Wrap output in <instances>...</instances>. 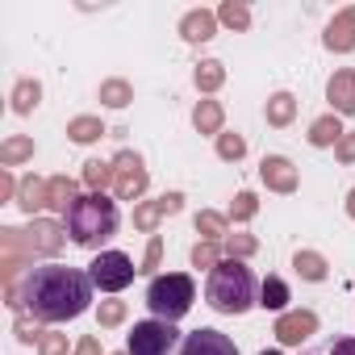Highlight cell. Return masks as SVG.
Segmentation results:
<instances>
[{
  "instance_id": "cell-36",
  "label": "cell",
  "mask_w": 355,
  "mask_h": 355,
  "mask_svg": "<svg viewBox=\"0 0 355 355\" xmlns=\"http://www.w3.org/2000/svg\"><path fill=\"white\" fill-rule=\"evenodd\" d=\"M38 351H42V355H67V334H55V330L42 334V338H38Z\"/></svg>"
},
{
  "instance_id": "cell-40",
  "label": "cell",
  "mask_w": 355,
  "mask_h": 355,
  "mask_svg": "<svg viewBox=\"0 0 355 355\" xmlns=\"http://www.w3.org/2000/svg\"><path fill=\"white\" fill-rule=\"evenodd\" d=\"M76 355H101V338H96V334H88V338H80V347H76Z\"/></svg>"
},
{
  "instance_id": "cell-42",
  "label": "cell",
  "mask_w": 355,
  "mask_h": 355,
  "mask_svg": "<svg viewBox=\"0 0 355 355\" xmlns=\"http://www.w3.org/2000/svg\"><path fill=\"white\" fill-rule=\"evenodd\" d=\"M330 355H355V338H338Z\"/></svg>"
},
{
  "instance_id": "cell-26",
  "label": "cell",
  "mask_w": 355,
  "mask_h": 355,
  "mask_svg": "<svg viewBox=\"0 0 355 355\" xmlns=\"http://www.w3.org/2000/svg\"><path fill=\"white\" fill-rule=\"evenodd\" d=\"M222 80H226V67H222L218 59H209V63L197 67V88H201V92H218Z\"/></svg>"
},
{
  "instance_id": "cell-8",
  "label": "cell",
  "mask_w": 355,
  "mask_h": 355,
  "mask_svg": "<svg viewBox=\"0 0 355 355\" xmlns=\"http://www.w3.org/2000/svg\"><path fill=\"white\" fill-rule=\"evenodd\" d=\"M180 355H239L234 338L222 330H193L180 347Z\"/></svg>"
},
{
  "instance_id": "cell-29",
  "label": "cell",
  "mask_w": 355,
  "mask_h": 355,
  "mask_svg": "<svg viewBox=\"0 0 355 355\" xmlns=\"http://www.w3.org/2000/svg\"><path fill=\"white\" fill-rule=\"evenodd\" d=\"M30 155H34V142H30V138H9L5 146H0V163H5V167L21 163V159H30Z\"/></svg>"
},
{
  "instance_id": "cell-31",
  "label": "cell",
  "mask_w": 355,
  "mask_h": 355,
  "mask_svg": "<svg viewBox=\"0 0 355 355\" xmlns=\"http://www.w3.org/2000/svg\"><path fill=\"white\" fill-rule=\"evenodd\" d=\"M255 247H259V243H255L251 234H234V230L226 234V255H230V259H247V255H255Z\"/></svg>"
},
{
  "instance_id": "cell-3",
  "label": "cell",
  "mask_w": 355,
  "mask_h": 355,
  "mask_svg": "<svg viewBox=\"0 0 355 355\" xmlns=\"http://www.w3.org/2000/svg\"><path fill=\"white\" fill-rule=\"evenodd\" d=\"M67 234L76 247H101L117 234V205L105 193H88L67 209Z\"/></svg>"
},
{
  "instance_id": "cell-20",
  "label": "cell",
  "mask_w": 355,
  "mask_h": 355,
  "mask_svg": "<svg viewBox=\"0 0 355 355\" xmlns=\"http://www.w3.org/2000/svg\"><path fill=\"white\" fill-rule=\"evenodd\" d=\"M193 125L201 134H222V105L218 101H201L197 113H193Z\"/></svg>"
},
{
  "instance_id": "cell-5",
  "label": "cell",
  "mask_w": 355,
  "mask_h": 355,
  "mask_svg": "<svg viewBox=\"0 0 355 355\" xmlns=\"http://www.w3.org/2000/svg\"><path fill=\"white\" fill-rule=\"evenodd\" d=\"M175 343H180L175 326H171V322L150 318V322H134L130 343H125V355H171V351H175Z\"/></svg>"
},
{
  "instance_id": "cell-23",
  "label": "cell",
  "mask_w": 355,
  "mask_h": 355,
  "mask_svg": "<svg viewBox=\"0 0 355 355\" xmlns=\"http://www.w3.org/2000/svg\"><path fill=\"white\" fill-rule=\"evenodd\" d=\"M197 234H201L205 243H218V239L226 243L230 226H226V218H222V214H209V209H205V214H197Z\"/></svg>"
},
{
  "instance_id": "cell-22",
  "label": "cell",
  "mask_w": 355,
  "mask_h": 355,
  "mask_svg": "<svg viewBox=\"0 0 355 355\" xmlns=\"http://www.w3.org/2000/svg\"><path fill=\"white\" fill-rule=\"evenodd\" d=\"M259 305H263V309H284V305H288V284H284L280 276H268V280L259 284Z\"/></svg>"
},
{
  "instance_id": "cell-39",
  "label": "cell",
  "mask_w": 355,
  "mask_h": 355,
  "mask_svg": "<svg viewBox=\"0 0 355 355\" xmlns=\"http://www.w3.org/2000/svg\"><path fill=\"white\" fill-rule=\"evenodd\" d=\"M159 259H163V243H159V239H150V247H146V255H142V272L159 268Z\"/></svg>"
},
{
  "instance_id": "cell-37",
  "label": "cell",
  "mask_w": 355,
  "mask_h": 355,
  "mask_svg": "<svg viewBox=\"0 0 355 355\" xmlns=\"http://www.w3.org/2000/svg\"><path fill=\"white\" fill-rule=\"evenodd\" d=\"M17 338H21V343H34V338H42V330H38L26 313H17Z\"/></svg>"
},
{
  "instance_id": "cell-27",
  "label": "cell",
  "mask_w": 355,
  "mask_h": 355,
  "mask_svg": "<svg viewBox=\"0 0 355 355\" xmlns=\"http://www.w3.org/2000/svg\"><path fill=\"white\" fill-rule=\"evenodd\" d=\"M67 134H71V142H96L105 134V125H101V117H76L67 125Z\"/></svg>"
},
{
  "instance_id": "cell-15",
  "label": "cell",
  "mask_w": 355,
  "mask_h": 355,
  "mask_svg": "<svg viewBox=\"0 0 355 355\" xmlns=\"http://www.w3.org/2000/svg\"><path fill=\"white\" fill-rule=\"evenodd\" d=\"M214 30H218V17H214L209 9H193V13L180 21V34H184L189 42H209Z\"/></svg>"
},
{
  "instance_id": "cell-34",
  "label": "cell",
  "mask_w": 355,
  "mask_h": 355,
  "mask_svg": "<svg viewBox=\"0 0 355 355\" xmlns=\"http://www.w3.org/2000/svg\"><path fill=\"white\" fill-rule=\"evenodd\" d=\"M193 263L214 272V268L222 263V259H218V247H214V243H197V247H193Z\"/></svg>"
},
{
  "instance_id": "cell-28",
  "label": "cell",
  "mask_w": 355,
  "mask_h": 355,
  "mask_svg": "<svg viewBox=\"0 0 355 355\" xmlns=\"http://www.w3.org/2000/svg\"><path fill=\"white\" fill-rule=\"evenodd\" d=\"M101 101H105V105H113V109H121V105H130V101H134V92H130V84H125V80H105V84H101Z\"/></svg>"
},
{
  "instance_id": "cell-32",
  "label": "cell",
  "mask_w": 355,
  "mask_h": 355,
  "mask_svg": "<svg viewBox=\"0 0 355 355\" xmlns=\"http://www.w3.org/2000/svg\"><path fill=\"white\" fill-rule=\"evenodd\" d=\"M218 155L234 163V159H243V155H247V142H243L239 134H218Z\"/></svg>"
},
{
  "instance_id": "cell-38",
  "label": "cell",
  "mask_w": 355,
  "mask_h": 355,
  "mask_svg": "<svg viewBox=\"0 0 355 355\" xmlns=\"http://www.w3.org/2000/svg\"><path fill=\"white\" fill-rule=\"evenodd\" d=\"M334 155H338V163H355V134H343L338 146H334Z\"/></svg>"
},
{
  "instance_id": "cell-25",
  "label": "cell",
  "mask_w": 355,
  "mask_h": 355,
  "mask_svg": "<svg viewBox=\"0 0 355 355\" xmlns=\"http://www.w3.org/2000/svg\"><path fill=\"white\" fill-rule=\"evenodd\" d=\"M38 101H42V88H38V80H21V84L13 88V109H17V113H30V109H38Z\"/></svg>"
},
{
  "instance_id": "cell-14",
  "label": "cell",
  "mask_w": 355,
  "mask_h": 355,
  "mask_svg": "<svg viewBox=\"0 0 355 355\" xmlns=\"http://www.w3.org/2000/svg\"><path fill=\"white\" fill-rule=\"evenodd\" d=\"M326 92H330L334 113H343V117H351V113H355V71H334Z\"/></svg>"
},
{
  "instance_id": "cell-33",
  "label": "cell",
  "mask_w": 355,
  "mask_h": 355,
  "mask_svg": "<svg viewBox=\"0 0 355 355\" xmlns=\"http://www.w3.org/2000/svg\"><path fill=\"white\" fill-rule=\"evenodd\" d=\"M255 209H259L255 193H239V197H234V205H230V218H234V222H251V218H255Z\"/></svg>"
},
{
  "instance_id": "cell-18",
  "label": "cell",
  "mask_w": 355,
  "mask_h": 355,
  "mask_svg": "<svg viewBox=\"0 0 355 355\" xmlns=\"http://www.w3.org/2000/svg\"><path fill=\"white\" fill-rule=\"evenodd\" d=\"M17 205H21L26 214L42 209V205H46V180H38V175H30V180H21V189H17Z\"/></svg>"
},
{
  "instance_id": "cell-21",
  "label": "cell",
  "mask_w": 355,
  "mask_h": 355,
  "mask_svg": "<svg viewBox=\"0 0 355 355\" xmlns=\"http://www.w3.org/2000/svg\"><path fill=\"white\" fill-rule=\"evenodd\" d=\"M293 268H297V276L301 280H326V259L318 255V251H297V259H293Z\"/></svg>"
},
{
  "instance_id": "cell-44",
  "label": "cell",
  "mask_w": 355,
  "mask_h": 355,
  "mask_svg": "<svg viewBox=\"0 0 355 355\" xmlns=\"http://www.w3.org/2000/svg\"><path fill=\"white\" fill-rule=\"evenodd\" d=\"M263 355H280V351H263Z\"/></svg>"
},
{
  "instance_id": "cell-17",
  "label": "cell",
  "mask_w": 355,
  "mask_h": 355,
  "mask_svg": "<svg viewBox=\"0 0 355 355\" xmlns=\"http://www.w3.org/2000/svg\"><path fill=\"white\" fill-rule=\"evenodd\" d=\"M343 134H347V130H343L338 113H326V117H318V121L309 125V142H313V146H338Z\"/></svg>"
},
{
  "instance_id": "cell-4",
  "label": "cell",
  "mask_w": 355,
  "mask_h": 355,
  "mask_svg": "<svg viewBox=\"0 0 355 355\" xmlns=\"http://www.w3.org/2000/svg\"><path fill=\"white\" fill-rule=\"evenodd\" d=\"M193 301H197V284H193V276H184V272L155 276L150 288H146V305H150V313H155L159 322H171V326L193 309Z\"/></svg>"
},
{
  "instance_id": "cell-19",
  "label": "cell",
  "mask_w": 355,
  "mask_h": 355,
  "mask_svg": "<svg viewBox=\"0 0 355 355\" xmlns=\"http://www.w3.org/2000/svg\"><path fill=\"white\" fill-rule=\"evenodd\" d=\"M293 117H297V96L276 92V96L268 101V125H288Z\"/></svg>"
},
{
  "instance_id": "cell-6",
  "label": "cell",
  "mask_w": 355,
  "mask_h": 355,
  "mask_svg": "<svg viewBox=\"0 0 355 355\" xmlns=\"http://www.w3.org/2000/svg\"><path fill=\"white\" fill-rule=\"evenodd\" d=\"M88 276H92V284H96L101 293H121V288L138 276V268H134V259H130L125 251H101V255L88 263Z\"/></svg>"
},
{
  "instance_id": "cell-43",
  "label": "cell",
  "mask_w": 355,
  "mask_h": 355,
  "mask_svg": "<svg viewBox=\"0 0 355 355\" xmlns=\"http://www.w3.org/2000/svg\"><path fill=\"white\" fill-rule=\"evenodd\" d=\"M347 214H351V218H355V189H351V193H347Z\"/></svg>"
},
{
  "instance_id": "cell-35",
  "label": "cell",
  "mask_w": 355,
  "mask_h": 355,
  "mask_svg": "<svg viewBox=\"0 0 355 355\" xmlns=\"http://www.w3.org/2000/svg\"><path fill=\"white\" fill-rule=\"evenodd\" d=\"M101 326H117V322H125V301H101Z\"/></svg>"
},
{
  "instance_id": "cell-24",
  "label": "cell",
  "mask_w": 355,
  "mask_h": 355,
  "mask_svg": "<svg viewBox=\"0 0 355 355\" xmlns=\"http://www.w3.org/2000/svg\"><path fill=\"white\" fill-rule=\"evenodd\" d=\"M84 184H88L92 193H105V189L113 184V163H101V159L84 163Z\"/></svg>"
},
{
  "instance_id": "cell-2",
  "label": "cell",
  "mask_w": 355,
  "mask_h": 355,
  "mask_svg": "<svg viewBox=\"0 0 355 355\" xmlns=\"http://www.w3.org/2000/svg\"><path fill=\"white\" fill-rule=\"evenodd\" d=\"M205 297L218 313H247L255 301V276L243 259H222L214 272H209V284H205Z\"/></svg>"
},
{
  "instance_id": "cell-41",
  "label": "cell",
  "mask_w": 355,
  "mask_h": 355,
  "mask_svg": "<svg viewBox=\"0 0 355 355\" xmlns=\"http://www.w3.org/2000/svg\"><path fill=\"white\" fill-rule=\"evenodd\" d=\"M13 193H17V184H13V175L5 171V175H0V201H9Z\"/></svg>"
},
{
  "instance_id": "cell-7",
  "label": "cell",
  "mask_w": 355,
  "mask_h": 355,
  "mask_svg": "<svg viewBox=\"0 0 355 355\" xmlns=\"http://www.w3.org/2000/svg\"><path fill=\"white\" fill-rule=\"evenodd\" d=\"M113 193L121 201H138L146 193V167H142V159L134 150H121L113 159Z\"/></svg>"
},
{
  "instance_id": "cell-12",
  "label": "cell",
  "mask_w": 355,
  "mask_h": 355,
  "mask_svg": "<svg viewBox=\"0 0 355 355\" xmlns=\"http://www.w3.org/2000/svg\"><path fill=\"white\" fill-rule=\"evenodd\" d=\"M313 330H318V318H313L309 309H293V313H280V318H276V338H280L284 347L309 338Z\"/></svg>"
},
{
  "instance_id": "cell-30",
  "label": "cell",
  "mask_w": 355,
  "mask_h": 355,
  "mask_svg": "<svg viewBox=\"0 0 355 355\" xmlns=\"http://www.w3.org/2000/svg\"><path fill=\"white\" fill-rule=\"evenodd\" d=\"M218 17H222L230 30H247V26H251V9H247V5H234V0H226V5L218 9Z\"/></svg>"
},
{
  "instance_id": "cell-9",
  "label": "cell",
  "mask_w": 355,
  "mask_h": 355,
  "mask_svg": "<svg viewBox=\"0 0 355 355\" xmlns=\"http://www.w3.org/2000/svg\"><path fill=\"white\" fill-rule=\"evenodd\" d=\"M180 205H184V197H180V193H167V197H159V201H146V205H138V209H134V230L150 234V230H155L163 218L180 214Z\"/></svg>"
},
{
  "instance_id": "cell-11",
  "label": "cell",
  "mask_w": 355,
  "mask_h": 355,
  "mask_svg": "<svg viewBox=\"0 0 355 355\" xmlns=\"http://www.w3.org/2000/svg\"><path fill=\"white\" fill-rule=\"evenodd\" d=\"M26 247H30V255H55V251L63 247V226L51 222V218H38V222L26 230Z\"/></svg>"
},
{
  "instance_id": "cell-16",
  "label": "cell",
  "mask_w": 355,
  "mask_h": 355,
  "mask_svg": "<svg viewBox=\"0 0 355 355\" xmlns=\"http://www.w3.org/2000/svg\"><path fill=\"white\" fill-rule=\"evenodd\" d=\"M80 197H76V180H71V175H55V180H46V205L51 209H71Z\"/></svg>"
},
{
  "instance_id": "cell-1",
  "label": "cell",
  "mask_w": 355,
  "mask_h": 355,
  "mask_svg": "<svg viewBox=\"0 0 355 355\" xmlns=\"http://www.w3.org/2000/svg\"><path fill=\"white\" fill-rule=\"evenodd\" d=\"M92 276L67 263H46V268H30L26 284H21V309H30L42 322H71L88 309L92 301Z\"/></svg>"
},
{
  "instance_id": "cell-13",
  "label": "cell",
  "mask_w": 355,
  "mask_h": 355,
  "mask_svg": "<svg viewBox=\"0 0 355 355\" xmlns=\"http://www.w3.org/2000/svg\"><path fill=\"white\" fill-rule=\"evenodd\" d=\"M330 51H338V55H347V51H355V9H343V13H334V21L326 26V38H322Z\"/></svg>"
},
{
  "instance_id": "cell-10",
  "label": "cell",
  "mask_w": 355,
  "mask_h": 355,
  "mask_svg": "<svg viewBox=\"0 0 355 355\" xmlns=\"http://www.w3.org/2000/svg\"><path fill=\"white\" fill-rule=\"evenodd\" d=\"M259 175H263V184L272 193H297V167L284 159V155H268L259 163Z\"/></svg>"
}]
</instances>
